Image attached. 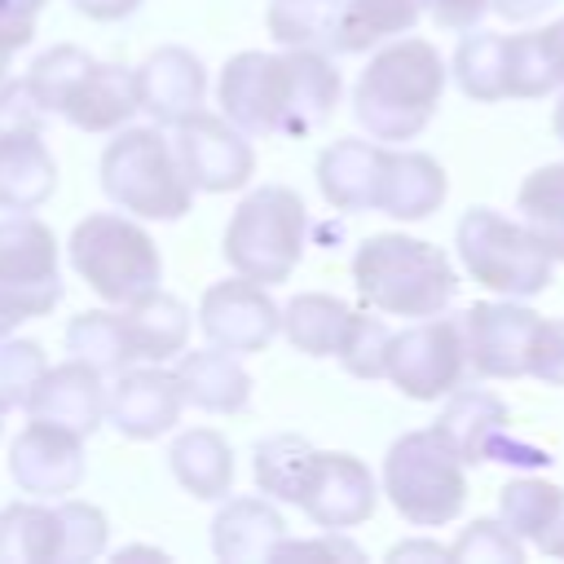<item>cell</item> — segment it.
<instances>
[{"instance_id":"6da1fadb","label":"cell","mask_w":564,"mask_h":564,"mask_svg":"<svg viewBox=\"0 0 564 564\" xmlns=\"http://www.w3.org/2000/svg\"><path fill=\"white\" fill-rule=\"evenodd\" d=\"M449 84V66L432 40L419 35H392L383 40L352 88V119L370 132V141L401 145L414 141Z\"/></svg>"},{"instance_id":"7a4b0ae2","label":"cell","mask_w":564,"mask_h":564,"mask_svg":"<svg viewBox=\"0 0 564 564\" xmlns=\"http://www.w3.org/2000/svg\"><path fill=\"white\" fill-rule=\"evenodd\" d=\"M357 295L388 317H436L458 295L454 260L410 234H375L352 256Z\"/></svg>"},{"instance_id":"3957f363","label":"cell","mask_w":564,"mask_h":564,"mask_svg":"<svg viewBox=\"0 0 564 564\" xmlns=\"http://www.w3.org/2000/svg\"><path fill=\"white\" fill-rule=\"evenodd\" d=\"M101 189L106 198L137 220H181L194 207V185L176 159L172 137L159 123L110 132L101 150Z\"/></svg>"},{"instance_id":"277c9868","label":"cell","mask_w":564,"mask_h":564,"mask_svg":"<svg viewBox=\"0 0 564 564\" xmlns=\"http://www.w3.org/2000/svg\"><path fill=\"white\" fill-rule=\"evenodd\" d=\"M70 269L115 308L159 291L163 256L150 229L128 212H88L66 242Z\"/></svg>"},{"instance_id":"5b68a950","label":"cell","mask_w":564,"mask_h":564,"mask_svg":"<svg viewBox=\"0 0 564 564\" xmlns=\"http://www.w3.org/2000/svg\"><path fill=\"white\" fill-rule=\"evenodd\" d=\"M308 247V207L291 185H260L251 189L229 225H225V260L234 273L260 282V286H278L295 273L300 256Z\"/></svg>"},{"instance_id":"8992f818","label":"cell","mask_w":564,"mask_h":564,"mask_svg":"<svg viewBox=\"0 0 564 564\" xmlns=\"http://www.w3.org/2000/svg\"><path fill=\"white\" fill-rule=\"evenodd\" d=\"M467 463L432 432H405L392 441V449L383 454V476H379V494H388V502L397 507V516L414 529H441L449 520H458V511L467 507Z\"/></svg>"},{"instance_id":"52a82bcc","label":"cell","mask_w":564,"mask_h":564,"mask_svg":"<svg viewBox=\"0 0 564 564\" xmlns=\"http://www.w3.org/2000/svg\"><path fill=\"white\" fill-rule=\"evenodd\" d=\"M454 247H458L467 278L494 295L533 300L538 291L551 286L555 260L538 247V238L520 220L494 207H467L454 229Z\"/></svg>"},{"instance_id":"ba28073f","label":"cell","mask_w":564,"mask_h":564,"mask_svg":"<svg viewBox=\"0 0 564 564\" xmlns=\"http://www.w3.org/2000/svg\"><path fill=\"white\" fill-rule=\"evenodd\" d=\"M344 79L322 48H282L269 53L264 75V123L269 137H308L339 106Z\"/></svg>"},{"instance_id":"9c48e42d","label":"cell","mask_w":564,"mask_h":564,"mask_svg":"<svg viewBox=\"0 0 564 564\" xmlns=\"http://www.w3.org/2000/svg\"><path fill=\"white\" fill-rule=\"evenodd\" d=\"M467 375V344L458 317H419L405 330H392L383 379L410 401H441Z\"/></svg>"},{"instance_id":"30bf717a","label":"cell","mask_w":564,"mask_h":564,"mask_svg":"<svg viewBox=\"0 0 564 564\" xmlns=\"http://www.w3.org/2000/svg\"><path fill=\"white\" fill-rule=\"evenodd\" d=\"M317 529H357L379 507V480L375 471L344 449H308L295 498H291Z\"/></svg>"},{"instance_id":"8fae6325","label":"cell","mask_w":564,"mask_h":564,"mask_svg":"<svg viewBox=\"0 0 564 564\" xmlns=\"http://www.w3.org/2000/svg\"><path fill=\"white\" fill-rule=\"evenodd\" d=\"M0 291L13 295L26 317H44L62 300L57 238L35 212H9L0 220Z\"/></svg>"},{"instance_id":"7c38bea8","label":"cell","mask_w":564,"mask_h":564,"mask_svg":"<svg viewBox=\"0 0 564 564\" xmlns=\"http://www.w3.org/2000/svg\"><path fill=\"white\" fill-rule=\"evenodd\" d=\"M176 159L194 185V194H229L242 189L256 176V150L242 128H234L225 115L194 110L176 123Z\"/></svg>"},{"instance_id":"4fadbf2b","label":"cell","mask_w":564,"mask_h":564,"mask_svg":"<svg viewBox=\"0 0 564 564\" xmlns=\"http://www.w3.org/2000/svg\"><path fill=\"white\" fill-rule=\"evenodd\" d=\"M463 344H467V370L480 379H520L529 375V348L542 313H533L524 300H480L463 317Z\"/></svg>"},{"instance_id":"5bb4252c","label":"cell","mask_w":564,"mask_h":564,"mask_svg":"<svg viewBox=\"0 0 564 564\" xmlns=\"http://www.w3.org/2000/svg\"><path fill=\"white\" fill-rule=\"evenodd\" d=\"M278 304L269 295V286L234 273L225 282H212L198 300V326L207 335V344L225 348V352H264L278 335Z\"/></svg>"},{"instance_id":"9a60e30c","label":"cell","mask_w":564,"mask_h":564,"mask_svg":"<svg viewBox=\"0 0 564 564\" xmlns=\"http://www.w3.org/2000/svg\"><path fill=\"white\" fill-rule=\"evenodd\" d=\"M84 436L31 419L9 445V476L26 498H66L84 485Z\"/></svg>"},{"instance_id":"2e32d148","label":"cell","mask_w":564,"mask_h":564,"mask_svg":"<svg viewBox=\"0 0 564 564\" xmlns=\"http://www.w3.org/2000/svg\"><path fill=\"white\" fill-rule=\"evenodd\" d=\"M181 410H185V397H181L176 370H167L163 361H141V366L132 361L106 388V419L128 441H154L172 432L181 423Z\"/></svg>"},{"instance_id":"e0dca14e","label":"cell","mask_w":564,"mask_h":564,"mask_svg":"<svg viewBox=\"0 0 564 564\" xmlns=\"http://www.w3.org/2000/svg\"><path fill=\"white\" fill-rule=\"evenodd\" d=\"M132 79H137L141 115H150V123H159V128H176L185 115L203 110L207 70H203L198 53H189L181 44L154 48L141 66H132Z\"/></svg>"},{"instance_id":"ac0fdd59","label":"cell","mask_w":564,"mask_h":564,"mask_svg":"<svg viewBox=\"0 0 564 564\" xmlns=\"http://www.w3.org/2000/svg\"><path fill=\"white\" fill-rule=\"evenodd\" d=\"M22 410L31 419H44V423L70 427L79 436H93L106 419V375L93 370L79 357L62 361V366H44V375L35 379Z\"/></svg>"},{"instance_id":"d6986e66","label":"cell","mask_w":564,"mask_h":564,"mask_svg":"<svg viewBox=\"0 0 564 564\" xmlns=\"http://www.w3.org/2000/svg\"><path fill=\"white\" fill-rule=\"evenodd\" d=\"M432 432L463 458V463H489L498 454H507L511 441V410L502 397H494L489 388H454L445 397L441 419L432 423Z\"/></svg>"},{"instance_id":"ffe728a7","label":"cell","mask_w":564,"mask_h":564,"mask_svg":"<svg viewBox=\"0 0 564 564\" xmlns=\"http://www.w3.org/2000/svg\"><path fill=\"white\" fill-rule=\"evenodd\" d=\"M383 141L339 137L317 154V189L335 212H375L383 181Z\"/></svg>"},{"instance_id":"44dd1931","label":"cell","mask_w":564,"mask_h":564,"mask_svg":"<svg viewBox=\"0 0 564 564\" xmlns=\"http://www.w3.org/2000/svg\"><path fill=\"white\" fill-rule=\"evenodd\" d=\"M176 383L185 405L203 414H238L251 401V375L238 361V352H225L216 344L207 348H181L176 352Z\"/></svg>"},{"instance_id":"7402d4cb","label":"cell","mask_w":564,"mask_h":564,"mask_svg":"<svg viewBox=\"0 0 564 564\" xmlns=\"http://www.w3.org/2000/svg\"><path fill=\"white\" fill-rule=\"evenodd\" d=\"M62 115L79 132H119L123 123H132V115H141L132 66H123V62H97L93 57V66L84 70V79L70 88Z\"/></svg>"},{"instance_id":"603a6c76","label":"cell","mask_w":564,"mask_h":564,"mask_svg":"<svg viewBox=\"0 0 564 564\" xmlns=\"http://www.w3.org/2000/svg\"><path fill=\"white\" fill-rule=\"evenodd\" d=\"M286 538V520L269 498H229L212 520V551L225 564H260L273 560Z\"/></svg>"},{"instance_id":"cb8c5ba5","label":"cell","mask_w":564,"mask_h":564,"mask_svg":"<svg viewBox=\"0 0 564 564\" xmlns=\"http://www.w3.org/2000/svg\"><path fill=\"white\" fill-rule=\"evenodd\" d=\"M449 194L445 167L423 154V150H388L383 159V181H379V207L392 220H427L432 212H441Z\"/></svg>"},{"instance_id":"d4e9b609","label":"cell","mask_w":564,"mask_h":564,"mask_svg":"<svg viewBox=\"0 0 564 564\" xmlns=\"http://www.w3.org/2000/svg\"><path fill=\"white\" fill-rule=\"evenodd\" d=\"M119 313H123V330H128V344H132L137 361H172L181 348H189L194 313L181 295L159 286V291L123 304Z\"/></svg>"},{"instance_id":"484cf974","label":"cell","mask_w":564,"mask_h":564,"mask_svg":"<svg viewBox=\"0 0 564 564\" xmlns=\"http://www.w3.org/2000/svg\"><path fill=\"white\" fill-rule=\"evenodd\" d=\"M57 189V159L40 132L0 137V212H35Z\"/></svg>"},{"instance_id":"4316f807","label":"cell","mask_w":564,"mask_h":564,"mask_svg":"<svg viewBox=\"0 0 564 564\" xmlns=\"http://www.w3.org/2000/svg\"><path fill=\"white\" fill-rule=\"evenodd\" d=\"M167 467L176 485L203 502H220L234 485V449L216 427H185L167 445Z\"/></svg>"},{"instance_id":"83f0119b","label":"cell","mask_w":564,"mask_h":564,"mask_svg":"<svg viewBox=\"0 0 564 564\" xmlns=\"http://www.w3.org/2000/svg\"><path fill=\"white\" fill-rule=\"evenodd\" d=\"M348 304L339 295H326V291H300L295 300L282 304L278 313V330L286 335V344L295 352H308V357H335L339 352V339H344V326H348Z\"/></svg>"},{"instance_id":"f1b7e54d","label":"cell","mask_w":564,"mask_h":564,"mask_svg":"<svg viewBox=\"0 0 564 564\" xmlns=\"http://www.w3.org/2000/svg\"><path fill=\"white\" fill-rule=\"evenodd\" d=\"M423 0H339L330 53H370L375 44L414 31Z\"/></svg>"},{"instance_id":"f546056e","label":"cell","mask_w":564,"mask_h":564,"mask_svg":"<svg viewBox=\"0 0 564 564\" xmlns=\"http://www.w3.org/2000/svg\"><path fill=\"white\" fill-rule=\"evenodd\" d=\"M0 564H57L53 498H22L0 507Z\"/></svg>"},{"instance_id":"4dcf8cb0","label":"cell","mask_w":564,"mask_h":564,"mask_svg":"<svg viewBox=\"0 0 564 564\" xmlns=\"http://www.w3.org/2000/svg\"><path fill=\"white\" fill-rule=\"evenodd\" d=\"M264 75H269V53L260 48H242L225 62L216 97H220V115L242 128L247 137H269L264 123Z\"/></svg>"},{"instance_id":"1f68e13d","label":"cell","mask_w":564,"mask_h":564,"mask_svg":"<svg viewBox=\"0 0 564 564\" xmlns=\"http://www.w3.org/2000/svg\"><path fill=\"white\" fill-rule=\"evenodd\" d=\"M520 225L538 238L551 260H564V163H542L520 181Z\"/></svg>"},{"instance_id":"d6a6232c","label":"cell","mask_w":564,"mask_h":564,"mask_svg":"<svg viewBox=\"0 0 564 564\" xmlns=\"http://www.w3.org/2000/svg\"><path fill=\"white\" fill-rule=\"evenodd\" d=\"M66 352L88 361L93 370L101 375H119L123 366H132V344H128V330H123V313L110 304V308H88V313H75L70 326H66Z\"/></svg>"},{"instance_id":"836d02e7","label":"cell","mask_w":564,"mask_h":564,"mask_svg":"<svg viewBox=\"0 0 564 564\" xmlns=\"http://www.w3.org/2000/svg\"><path fill=\"white\" fill-rule=\"evenodd\" d=\"M449 75L454 84L471 97V101H502L507 97V79H502V35L498 31H463L454 57H449Z\"/></svg>"},{"instance_id":"e575fe53","label":"cell","mask_w":564,"mask_h":564,"mask_svg":"<svg viewBox=\"0 0 564 564\" xmlns=\"http://www.w3.org/2000/svg\"><path fill=\"white\" fill-rule=\"evenodd\" d=\"M339 22V0H269L264 26L282 48H322L330 53Z\"/></svg>"},{"instance_id":"d590c367","label":"cell","mask_w":564,"mask_h":564,"mask_svg":"<svg viewBox=\"0 0 564 564\" xmlns=\"http://www.w3.org/2000/svg\"><path fill=\"white\" fill-rule=\"evenodd\" d=\"M88 66H93V53H88V48H79V44H53V48H44V53L31 62L26 88H31V97L40 101L44 115H62L70 88L84 79Z\"/></svg>"},{"instance_id":"8d00e7d4","label":"cell","mask_w":564,"mask_h":564,"mask_svg":"<svg viewBox=\"0 0 564 564\" xmlns=\"http://www.w3.org/2000/svg\"><path fill=\"white\" fill-rule=\"evenodd\" d=\"M502 79H507V97H520V101H538L555 88L542 31L502 35Z\"/></svg>"},{"instance_id":"74e56055","label":"cell","mask_w":564,"mask_h":564,"mask_svg":"<svg viewBox=\"0 0 564 564\" xmlns=\"http://www.w3.org/2000/svg\"><path fill=\"white\" fill-rule=\"evenodd\" d=\"M53 511H57V564H84V560H97L106 551V511L84 502V498H53Z\"/></svg>"},{"instance_id":"f35d334b","label":"cell","mask_w":564,"mask_h":564,"mask_svg":"<svg viewBox=\"0 0 564 564\" xmlns=\"http://www.w3.org/2000/svg\"><path fill=\"white\" fill-rule=\"evenodd\" d=\"M560 498V485L551 480H538V476H516L498 489V520L520 538V542H533L538 529L546 524L551 507Z\"/></svg>"},{"instance_id":"ab89813d","label":"cell","mask_w":564,"mask_h":564,"mask_svg":"<svg viewBox=\"0 0 564 564\" xmlns=\"http://www.w3.org/2000/svg\"><path fill=\"white\" fill-rule=\"evenodd\" d=\"M388 322L375 317V313H348V326H344V339H339V366L352 375V379H383V361H388Z\"/></svg>"},{"instance_id":"60d3db41","label":"cell","mask_w":564,"mask_h":564,"mask_svg":"<svg viewBox=\"0 0 564 564\" xmlns=\"http://www.w3.org/2000/svg\"><path fill=\"white\" fill-rule=\"evenodd\" d=\"M308 449H313V445H308L304 436H295V432H278V436L260 441V445H256V485H260L264 494L282 498V502H291Z\"/></svg>"},{"instance_id":"b9f144b4","label":"cell","mask_w":564,"mask_h":564,"mask_svg":"<svg viewBox=\"0 0 564 564\" xmlns=\"http://www.w3.org/2000/svg\"><path fill=\"white\" fill-rule=\"evenodd\" d=\"M44 366H48V357H44V348L35 339H18V335L0 339V410L4 414L26 405L35 379L44 375Z\"/></svg>"},{"instance_id":"7bdbcfd3","label":"cell","mask_w":564,"mask_h":564,"mask_svg":"<svg viewBox=\"0 0 564 564\" xmlns=\"http://www.w3.org/2000/svg\"><path fill=\"white\" fill-rule=\"evenodd\" d=\"M449 560H458V564H520L524 560V542L502 520H471L454 538Z\"/></svg>"},{"instance_id":"ee69618b","label":"cell","mask_w":564,"mask_h":564,"mask_svg":"<svg viewBox=\"0 0 564 564\" xmlns=\"http://www.w3.org/2000/svg\"><path fill=\"white\" fill-rule=\"evenodd\" d=\"M529 375L546 388H564V317H542L529 348Z\"/></svg>"},{"instance_id":"f6af8a7d","label":"cell","mask_w":564,"mask_h":564,"mask_svg":"<svg viewBox=\"0 0 564 564\" xmlns=\"http://www.w3.org/2000/svg\"><path fill=\"white\" fill-rule=\"evenodd\" d=\"M13 132H44V110L31 97L26 79L0 84V137H13Z\"/></svg>"},{"instance_id":"bcb514c9","label":"cell","mask_w":564,"mask_h":564,"mask_svg":"<svg viewBox=\"0 0 564 564\" xmlns=\"http://www.w3.org/2000/svg\"><path fill=\"white\" fill-rule=\"evenodd\" d=\"M35 40V18L18 13L9 0H0V84L9 79V66L13 57Z\"/></svg>"},{"instance_id":"7dc6e473","label":"cell","mask_w":564,"mask_h":564,"mask_svg":"<svg viewBox=\"0 0 564 564\" xmlns=\"http://www.w3.org/2000/svg\"><path fill=\"white\" fill-rule=\"evenodd\" d=\"M423 9H427L432 22L445 26V31H471V26H480V18L489 13V0H423Z\"/></svg>"},{"instance_id":"c3c4849f","label":"cell","mask_w":564,"mask_h":564,"mask_svg":"<svg viewBox=\"0 0 564 564\" xmlns=\"http://www.w3.org/2000/svg\"><path fill=\"white\" fill-rule=\"evenodd\" d=\"M282 555H344V560H361V551L352 542H344L339 529H322V538H313V542H286L282 538L273 560H282Z\"/></svg>"},{"instance_id":"681fc988","label":"cell","mask_w":564,"mask_h":564,"mask_svg":"<svg viewBox=\"0 0 564 564\" xmlns=\"http://www.w3.org/2000/svg\"><path fill=\"white\" fill-rule=\"evenodd\" d=\"M533 546H538L542 555H551V560H564V485H560V498H555V507H551L546 524L538 529Z\"/></svg>"},{"instance_id":"f907efd6","label":"cell","mask_w":564,"mask_h":564,"mask_svg":"<svg viewBox=\"0 0 564 564\" xmlns=\"http://www.w3.org/2000/svg\"><path fill=\"white\" fill-rule=\"evenodd\" d=\"M70 9L88 22H123L141 9V0H70Z\"/></svg>"},{"instance_id":"816d5d0a","label":"cell","mask_w":564,"mask_h":564,"mask_svg":"<svg viewBox=\"0 0 564 564\" xmlns=\"http://www.w3.org/2000/svg\"><path fill=\"white\" fill-rule=\"evenodd\" d=\"M555 0H489V13L507 18V22H529L538 13H546Z\"/></svg>"},{"instance_id":"f5cc1de1","label":"cell","mask_w":564,"mask_h":564,"mask_svg":"<svg viewBox=\"0 0 564 564\" xmlns=\"http://www.w3.org/2000/svg\"><path fill=\"white\" fill-rule=\"evenodd\" d=\"M388 560L397 564V560H449V546H441V542H397L392 551H388Z\"/></svg>"},{"instance_id":"db71d44e","label":"cell","mask_w":564,"mask_h":564,"mask_svg":"<svg viewBox=\"0 0 564 564\" xmlns=\"http://www.w3.org/2000/svg\"><path fill=\"white\" fill-rule=\"evenodd\" d=\"M542 44H546V57H551L555 84H564V18H555L551 26H542Z\"/></svg>"},{"instance_id":"11a10c76","label":"cell","mask_w":564,"mask_h":564,"mask_svg":"<svg viewBox=\"0 0 564 564\" xmlns=\"http://www.w3.org/2000/svg\"><path fill=\"white\" fill-rule=\"evenodd\" d=\"M22 322H31V317L22 313V304H18L13 295H4V291H0V339H4V335H18V326H22Z\"/></svg>"},{"instance_id":"9f6ffc18","label":"cell","mask_w":564,"mask_h":564,"mask_svg":"<svg viewBox=\"0 0 564 564\" xmlns=\"http://www.w3.org/2000/svg\"><path fill=\"white\" fill-rule=\"evenodd\" d=\"M551 132H555V141L564 145V97H560L555 110H551Z\"/></svg>"},{"instance_id":"6f0895ef","label":"cell","mask_w":564,"mask_h":564,"mask_svg":"<svg viewBox=\"0 0 564 564\" xmlns=\"http://www.w3.org/2000/svg\"><path fill=\"white\" fill-rule=\"evenodd\" d=\"M9 4H13L18 13H26V18H40V9H44L48 0H9Z\"/></svg>"},{"instance_id":"680465c9","label":"cell","mask_w":564,"mask_h":564,"mask_svg":"<svg viewBox=\"0 0 564 564\" xmlns=\"http://www.w3.org/2000/svg\"><path fill=\"white\" fill-rule=\"evenodd\" d=\"M0 427H4V410H0Z\"/></svg>"}]
</instances>
